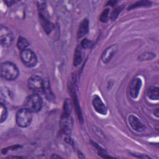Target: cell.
Wrapping results in <instances>:
<instances>
[{
	"instance_id": "obj_1",
	"label": "cell",
	"mask_w": 159,
	"mask_h": 159,
	"mask_svg": "<svg viewBox=\"0 0 159 159\" xmlns=\"http://www.w3.org/2000/svg\"><path fill=\"white\" fill-rule=\"evenodd\" d=\"M1 76L6 80L12 81L16 80L19 74L17 66L10 61H4L1 64Z\"/></svg>"
},
{
	"instance_id": "obj_2",
	"label": "cell",
	"mask_w": 159,
	"mask_h": 159,
	"mask_svg": "<svg viewBox=\"0 0 159 159\" xmlns=\"http://www.w3.org/2000/svg\"><path fill=\"white\" fill-rule=\"evenodd\" d=\"M43 100L38 94H33L29 96L24 102V107L30 112H37L42 107Z\"/></svg>"
},
{
	"instance_id": "obj_3",
	"label": "cell",
	"mask_w": 159,
	"mask_h": 159,
	"mask_svg": "<svg viewBox=\"0 0 159 159\" xmlns=\"http://www.w3.org/2000/svg\"><path fill=\"white\" fill-rule=\"evenodd\" d=\"M38 7L39 10V17L41 25L44 31L49 34L53 30V25L52 23L48 20L47 16V12L46 9V5L45 2H38Z\"/></svg>"
},
{
	"instance_id": "obj_4",
	"label": "cell",
	"mask_w": 159,
	"mask_h": 159,
	"mask_svg": "<svg viewBox=\"0 0 159 159\" xmlns=\"http://www.w3.org/2000/svg\"><path fill=\"white\" fill-rule=\"evenodd\" d=\"M32 120V112L24 108L18 111L16 114V123L20 127H27L30 125Z\"/></svg>"
},
{
	"instance_id": "obj_5",
	"label": "cell",
	"mask_w": 159,
	"mask_h": 159,
	"mask_svg": "<svg viewBox=\"0 0 159 159\" xmlns=\"http://www.w3.org/2000/svg\"><path fill=\"white\" fill-rule=\"evenodd\" d=\"M20 56L22 63L27 67H34L37 63V56L35 53L30 49L26 48L20 51Z\"/></svg>"
},
{
	"instance_id": "obj_6",
	"label": "cell",
	"mask_w": 159,
	"mask_h": 159,
	"mask_svg": "<svg viewBox=\"0 0 159 159\" xmlns=\"http://www.w3.org/2000/svg\"><path fill=\"white\" fill-rule=\"evenodd\" d=\"M14 40V34L11 29L6 26L1 25L0 29L1 44L4 47H9L12 45Z\"/></svg>"
},
{
	"instance_id": "obj_7",
	"label": "cell",
	"mask_w": 159,
	"mask_h": 159,
	"mask_svg": "<svg viewBox=\"0 0 159 159\" xmlns=\"http://www.w3.org/2000/svg\"><path fill=\"white\" fill-rule=\"evenodd\" d=\"M29 88L36 93H43V80L37 75H33L28 80Z\"/></svg>"
},
{
	"instance_id": "obj_8",
	"label": "cell",
	"mask_w": 159,
	"mask_h": 159,
	"mask_svg": "<svg viewBox=\"0 0 159 159\" xmlns=\"http://www.w3.org/2000/svg\"><path fill=\"white\" fill-rule=\"evenodd\" d=\"M93 106L94 110L99 114L102 115H106L107 109L104 103L102 102L101 98L98 95H94L92 101Z\"/></svg>"
},
{
	"instance_id": "obj_9",
	"label": "cell",
	"mask_w": 159,
	"mask_h": 159,
	"mask_svg": "<svg viewBox=\"0 0 159 159\" xmlns=\"http://www.w3.org/2000/svg\"><path fill=\"white\" fill-rule=\"evenodd\" d=\"M142 80L139 78H136L132 80L129 86V93L132 98H137L142 87Z\"/></svg>"
},
{
	"instance_id": "obj_10",
	"label": "cell",
	"mask_w": 159,
	"mask_h": 159,
	"mask_svg": "<svg viewBox=\"0 0 159 159\" xmlns=\"http://www.w3.org/2000/svg\"><path fill=\"white\" fill-rule=\"evenodd\" d=\"M118 49L117 45H112L104 50L101 55V60L104 63H107L116 53Z\"/></svg>"
},
{
	"instance_id": "obj_11",
	"label": "cell",
	"mask_w": 159,
	"mask_h": 159,
	"mask_svg": "<svg viewBox=\"0 0 159 159\" xmlns=\"http://www.w3.org/2000/svg\"><path fill=\"white\" fill-rule=\"evenodd\" d=\"M128 122L132 129L137 132H141L144 131L145 129V127L143 124L134 115L131 114L129 116Z\"/></svg>"
},
{
	"instance_id": "obj_12",
	"label": "cell",
	"mask_w": 159,
	"mask_h": 159,
	"mask_svg": "<svg viewBox=\"0 0 159 159\" xmlns=\"http://www.w3.org/2000/svg\"><path fill=\"white\" fill-rule=\"evenodd\" d=\"M60 126L61 131L65 134H70L71 132V129L73 126V120L70 117V116L62 117Z\"/></svg>"
},
{
	"instance_id": "obj_13",
	"label": "cell",
	"mask_w": 159,
	"mask_h": 159,
	"mask_svg": "<svg viewBox=\"0 0 159 159\" xmlns=\"http://www.w3.org/2000/svg\"><path fill=\"white\" fill-rule=\"evenodd\" d=\"M89 30V21L87 19H84L80 23L78 32H77V37L78 39H81L84 37Z\"/></svg>"
},
{
	"instance_id": "obj_14",
	"label": "cell",
	"mask_w": 159,
	"mask_h": 159,
	"mask_svg": "<svg viewBox=\"0 0 159 159\" xmlns=\"http://www.w3.org/2000/svg\"><path fill=\"white\" fill-rule=\"evenodd\" d=\"M43 93L45 96V98L47 99L48 101H53L55 98L53 93L51 89L50 85V82L48 79L43 80Z\"/></svg>"
},
{
	"instance_id": "obj_15",
	"label": "cell",
	"mask_w": 159,
	"mask_h": 159,
	"mask_svg": "<svg viewBox=\"0 0 159 159\" xmlns=\"http://www.w3.org/2000/svg\"><path fill=\"white\" fill-rule=\"evenodd\" d=\"M147 95L151 100H158L159 99V92L158 88L156 86H152L148 89Z\"/></svg>"
},
{
	"instance_id": "obj_16",
	"label": "cell",
	"mask_w": 159,
	"mask_h": 159,
	"mask_svg": "<svg viewBox=\"0 0 159 159\" xmlns=\"http://www.w3.org/2000/svg\"><path fill=\"white\" fill-rule=\"evenodd\" d=\"M82 61V50L81 47L78 46L76 48L75 53H74V60H73V64L74 66H78Z\"/></svg>"
},
{
	"instance_id": "obj_17",
	"label": "cell",
	"mask_w": 159,
	"mask_h": 159,
	"mask_svg": "<svg viewBox=\"0 0 159 159\" xmlns=\"http://www.w3.org/2000/svg\"><path fill=\"white\" fill-rule=\"evenodd\" d=\"M71 104L69 99H66L64 102L63 106V112L62 114V117H68L70 116V114L71 112Z\"/></svg>"
},
{
	"instance_id": "obj_18",
	"label": "cell",
	"mask_w": 159,
	"mask_h": 159,
	"mask_svg": "<svg viewBox=\"0 0 159 159\" xmlns=\"http://www.w3.org/2000/svg\"><path fill=\"white\" fill-rule=\"evenodd\" d=\"M29 45V44L28 41L25 38H24L22 37H19L17 42V48L19 50H20V51L27 48Z\"/></svg>"
},
{
	"instance_id": "obj_19",
	"label": "cell",
	"mask_w": 159,
	"mask_h": 159,
	"mask_svg": "<svg viewBox=\"0 0 159 159\" xmlns=\"http://www.w3.org/2000/svg\"><path fill=\"white\" fill-rule=\"evenodd\" d=\"M151 2L148 1H137L135 3L132 4L129 7L128 10H131L137 7H148L151 5Z\"/></svg>"
},
{
	"instance_id": "obj_20",
	"label": "cell",
	"mask_w": 159,
	"mask_h": 159,
	"mask_svg": "<svg viewBox=\"0 0 159 159\" xmlns=\"http://www.w3.org/2000/svg\"><path fill=\"white\" fill-rule=\"evenodd\" d=\"M7 110L6 107L2 104H0V122H4L7 117Z\"/></svg>"
},
{
	"instance_id": "obj_21",
	"label": "cell",
	"mask_w": 159,
	"mask_h": 159,
	"mask_svg": "<svg viewBox=\"0 0 159 159\" xmlns=\"http://www.w3.org/2000/svg\"><path fill=\"white\" fill-rule=\"evenodd\" d=\"M109 9H104L100 16V17H99L100 21H101L102 22H104V23L107 22V20L109 19Z\"/></svg>"
},
{
	"instance_id": "obj_22",
	"label": "cell",
	"mask_w": 159,
	"mask_h": 159,
	"mask_svg": "<svg viewBox=\"0 0 159 159\" xmlns=\"http://www.w3.org/2000/svg\"><path fill=\"white\" fill-rule=\"evenodd\" d=\"M155 57V54L153 53H145L144 54H142L139 57V60H150L153 59Z\"/></svg>"
},
{
	"instance_id": "obj_23",
	"label": "cell",
	"mask_w": 159,
	"mask_h": 159,
	"mask_svg": "<svg viewBox=\"0 0 159 159\" xmlns=\"http://www.w3.org/2000/svg\"><path fill=\"white\" fill-rule=\"evenodd\" d=\"M124 8L123 6H119V7H117V8H116L111 13V19L112 20H115L117 17H118L119 14H120V12L122 11V9Z\"/></svg>"
},
{
	"instance_id": "obj_24",
	"label": "cell",
	"mask_w": 159,
	"mask_h": 159,
	"mask_svg": "<svg viewBox=\"0 0 159 159\" xmlns=\"http://www.w3.org/2000/svg\"><path fill=\"white\" fill-rule=\"evenodd\" d=\"M92 45H93L92 42L87 39H83L81 43V47L83 48H90Z\"/></svg>"
},
{
	"instance_id": "obj_25",
	"label": "cell",
	"mask_w": 159,
	"mask_h": 159,
	"mask_svg": "<svg viewBox=\"0 0 159 159\" xmlns=\"http://www.w3.org/2000/svg\"><path fill=\"white\" fill-rule=\"evenodd\" d=\"M5 2L7 4V6H12L14 3H15L16 2V1H5Z\"/></svg>"
},
{
	"instance_id": "obj_26",
	"label": "cell",
	"mask_w": 159,
	"mask_h": 159,
	"mask_svg": "<svg viewBox=\"0 0 159 159\" xmlns=\"http://www.w3.org/2000/svg\"><path fill=\"white\" fill-rule=\"evenodd\" d=\"M116 2H117L116 1H109V2H107V5L109 4L110 6H113V5H114V4H115Z\"/></svg>"
},
{
	"instance_id": "obj_27",
	"label": "cell",
	"mask_w": 159,
	"mask_h": 159,
	"mask_svg": "<svg viewBox=\"0 0 159 159\" xmlns=\"http://www.w3.org/2000/svg\"><path fill=\"white\" fill-rule=\"evenodd\" d=\"M155 111H156V112H154V114H156L155 115H156V116L158 117V109H157Z\"/></svg>"
}]
</instances>
